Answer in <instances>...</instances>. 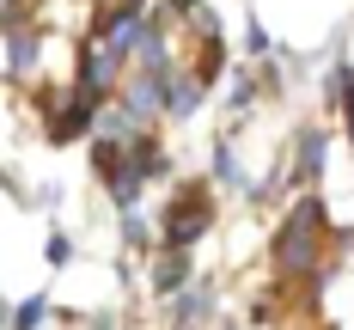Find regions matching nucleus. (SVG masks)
<instances>
[{"mask_svg":"<svg viewBox=\"0 0 354 330\" xmlns=\"http://www.w3.org/2000/svg\"><path fill=\"white\" fill-rule=\"evenodd\" d=\"M324 245H330V226H324V208L318 202H299L293 214H287L281 239H275V263H281V275H324Z\"/></svg>","mask_w":354,"mask_h":330,"instance_id":"obj_1","label":"nucleus"},{"mask_svg":"<svg viewBox=\"0 0 354 330\" xmlns=\"http://www.w3.org/2000/svg\"><path fill=\"white\" fill-rule=\"evenodd\" d=\"M208 220H214V202L202 190H196V196H177L171 214H165V251H189V245L208 232Z\"/></svg>","mask_w":354,"mask_h":330,"instance_id":"obj_2","label":"nucleus"},{"mask_svg":"<svg viewBox=\"0 0 354 330\" xmlns=\"http://www.w3.org/2000/svg\"><path fill=\"white\" fill-rule=\"evenodd\" d=\"M122 104L135 110L141 122H153L159 110H165V73H147V68H129L122 80Z\"/></svg>","mask_w":354,"mask_h":330,"instance_id":"obj_3","label":"nucleus"},{"mask_svg":"<svg viewBox=\"0 0 354 330\" xmlns=\"http://www.w3.org/2000/svg\"><path fill=\"white\" fill-rule=\"evenodd\" d=\"M202 98H208V80H202L196 68H171L165 73V110H171V116L202 110Z\"/></svg>","mask_w":354,"mask_h":330,"instance_id":"obj_4","label":"nucleus"},{"mask_svg":"<svg viewBox=\"0 0 354 330\" xmlns=\"http://www.w3.org/2000/svg\"><path fill=\"white\" fill-rule=\"evenodd\" d=\"M183 282H189V251H165L159 263H153V288L159 293H177Z\"/></svg>","mask_w":354,"mask_h":330,"instance_id":"obj_5","label":"nucleus"},{"mask_svg":"<svg viewBox=\"0 0 354 330\" xmlns=\"http://www.w3.org/2000/svg\"><path fill=\"white\" fill-rule=\"evenodd\" d=\"M324 165V129H306L299 135V159H293V178H318Z\"/></svg>","mask_w":354,"mask_h":330,"instance_id":"obj_6","label":"nucleus"},{"mask_svg":"<svg viewBox=\"0 0 354 330\" xmlns=\"http://www.w3.org/2000/svg\"><path fill=\"white\" fill-rule=\"evenodd\" d=\"M208 312H214V288H189L183 300H177V324H183V330H196Z\"/></svg>","mask_w":354,"mask_h":330,"instance_id":"obj_7","label":"nucleus"},{"mask_svg":"<svg viewBox=\"0 0 354 330\" xmlns=\"http://www.w3.org/2000/svg\"><path fill=\"white\" fill-rule=\"evenodd\" d=\"M43 318H49V300H43V293H31V300H25L19 312H12V330H37Z\"/></svg>","mask_w":354,"mask_h":330,"instance_id":"obj_8","label":"nucleus"},{"mask_svg":"<svg viewBox=\"0 0 354 330\" xmlns=\"http://www.w3.org/2000/svg\"><path fill=\"white\" fill-rule=\"evenodd\" d=\"M214 172H220V183H232V190L245 183V165L232 159V141H220V153H214Z\"/></svg>","mask_w":354,"mask_h":330,"instance_id":"obj_9","label":"nucleus"}]
</instances>
